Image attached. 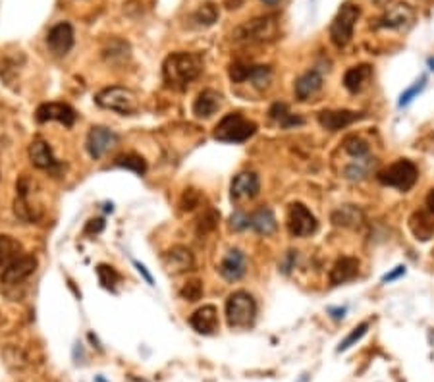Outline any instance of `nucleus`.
<instances>
[{
  "label": "nucleus",
  "mask_w": 434,
  "mask_h": 382,
  "mask_svg": "<svg viewBox=\"0 0 434 382\" xmlns=\"http://www.w3.org/2000/svg\"><path fill=\"white\" fill-rule=\"evenodd\" d=\"M203 56L197 52H172L162 62V79L168 89L185 91L203 74Z\"/></svg>",
  "instance_id": "f257e3e1"
},
{
  "label": "nucleus",
  "mask_w": 434,
  "mask_h": 382,
  "mask_svg": "<svg viewBox=\"0 0 434 382\" xmlns=\"http://www.w3.org/2000/svg\"><path fill=\"white\" fill-rule=\"evenodd\" d=\"M257 133V124L245 118L242 113L226 114L212 131V138L220 143H245Z\"/></svg>",
  "instance_id": "f03ea898"
},
{
  "label": "nucleus",
  "mask_w": 434,
  "mask_h": 382,
  "mask_svg": "<svg viewBox=\"0 0 434 382\" xmlns=\"http://www.w3.org/2000/svg\"><path fill=\"white\" fill-rule=\"evenodd\" d=\"M257 319V301L249 292L237 290L226 299V322L230 329H247Z\"/></svg>",
  "instance_id": "7ed1b4c3"
},
{
  "label": "nucleus",
  "mask_w": 434,
  "mask_h": 382,
  "mask_svg": "<svg viewBox=\"0 0 434 382\" xmlns=\"http://www.w3.org/2000/svg\"><path fill=\"white\" fill-rule=\"evenodd\" d=\"M359 16H361V8L357 4L346 2L340 6L338 14L334 16L332 24H330V41L334 43V47L344 49L349 44Z\"/></svg>",
  "instance_id": "20e7f679"
},
{
  "label": "nucleus",
  "mask_w": 434,
  "mask_h": 382,
  "mask_svg": "<svg viewBox=\"0 0 434 382\" xmlns=\"http://www.w3.org/2000/svg\"><path fill=\"white\" fill-rule=\"evenodd\" d=\"M376 178L382 185L396 188L399 191H409L417 183L419 170H417L415 163H411L408 158H399L390 166H386L384 170H381Z\"/></svg>",
  "instance_id": "39448f33"
},
{
  "label": "nucleus",
  "mask_w": 434,
  "mask_h": 382,
  "mask_svg": "<svg viewBox=\"0 0 434 382\" xmlns=\"http://www.w3.org/2000/svg\"><path fill=\"white\" fill-rule=\"evenodd\" d=\"M278 33V22L274 16H260L245 22L234 31V39L240 43H265Z\"/></svg>",
  "instance_id": "423d86ee"
},
{
  "label": "nucleus",
  "mask_w": 434,
  "mask_h": 382,
  "mask_svg": "<svg viewBox=\"0 0 434 382\" xmlns=\"http://www.w3.org/2000/svg\"><path fill=\"white\" fill-rule=\"evenodd\" d=\"M95 103L101 108L112 110L118 114H133L137 110V99L131 93L130 89L120 85L106 87L103 91H99L95 95Z\"/></svg>",
  "instance_id": "0eeeda50"
},
{
  "label": "nucleus",
  "mask_w": 434,
  "mask_h": 382,
  "mask_svg": "<svg viewBox=\"0 0 434 382\" xmlns=\"http://www.w3.org/2000/svg\"><path fill=\"white\" fill-rule=\"evenodd\" d=\"M287 232L294 238H307L317 232L319 222L303 203H292L287 208Z\"/></svg>",
  "instance_id": "6e6552de"
},
{
  "label": "nucleus",
  "mask_w": 434,
  "mask_h": 382,
  "mask_svg": "<svg viewBox=\"0 0 434 382\" xmlns=\"http://www.w3.org/2000/svg\"><path fill=\"white\" fill-rule=\"evenodd\" d=\"M37 269V257L35 255H27V253H22L17 259H14L12 263H8L6 267H2V274H0V280L8 286H16L19 282H24L27 278L31 276Z\"/></svg>",
  "instance_id": "1a4fd4ad"
},
{
  "label": "nucleus",
  "mask_w": 434,
  "mask_h": 382,
  "mask_svg": "<svg viewBox=\"0 0 434 382\" xmlns=\"http://www.w3.org/2000/svg\"><path fill=\"white\" fill-rule=\"evenodd\" d=\"M118 143V135L114 133L110 128H104V126H93L85 139V149L91 158H101L104 156L110 149Z\"/></svg>",
  "instance_id": "9d476101"
},
{
  "label": "nucleus",
  "mask_w": 434,
  "mask_h": 382,
  "mask_svg": "<svg viewBox=\"0 0 434 382\" xmlns=\"http://www.w3.org/2000/svg\"><path fill=\"white\" fill-rule=\"evenodd\" d=\"M35 120L39 122V124L60 122L66 128H72L76 124V120H78V114L66 103H43L35 110Z\"/></svg>",
  "instance_id": "9b49d317"
},
{
  "label": "nucleus",
  "mask_w": 434,
  "mask_h": 382,
  "mask_svg": "<svg viewBox=\"0 0 434 382\" xmlns=\"http://www.w3.org/2000/svg\"><path fill=\"white\" fill-rule=\"evenodd\" d=\"M76 41V33H74V27L68 22H60L52 27L49 35H47V44H49V51L54 56H66Z\"/></svg>",
  "instance_id": "f8f14e48"
},
{
  "label": "nucleus",
  "mask_w": 434,
  "mask_h": 382,
  "mask_svg": "<svg viewBox=\"0 0 434 382\" xmlns=\"http://www.w3.org/2000/svg\"><path fill=\"white\" fill-rule=\"evenodd\" d=\"M415 12L409 4L398 2L386 8V12L376 19V27H386V29H406L413 24Z\"/></svg>",
  "instance_id": "ddd939ff"
},
{
  "label": "nucleus",
  "mask_w": 434,
  "mask_h": 382,
  "mask_svg": "<svg viewBox=\"0 0 434 382\" xmlns=\"http://www.w3.org/2000/svg\"><path fill=\"white\" fill-rule=\"evenodd\" d=\"M260 182L259 176L255 172H240L232 180V188H230V195L232 201L240 203V201H249L259 195Z\"/></svg>",
  "instance_id": "4468645a"
},
{
  "label": "nucleus",
  "mask_w": 434,
  "mask_h": 382,
  "mask_svg": "<svg viewBox=\"0 0 434 382\" xmlns=\"http://www.w3.org/2000/svg\"><path fill=\"white\" fill-rule=\"evenodd\" d=\"M29 158H31V165L35 168H39V170L54 172V170L62 168V165L56 160V156L52 153L51 145L41 138L31 141V145H29Z\"/></svg>",
  "instance_id": "2eb2a0df"
},
{
  "label": "nucleus",
  "mask_w": 434,
  "mask_h": 382,
  "mask_svg": "<svg viewBox=\"0 0 434 382\" xmlns=\"http://www.w3.org/2000/svg\"><path fill=\"white\" fill-rule=\"evenodd\" d=\"M218 272L228 282L242 280L245 276V272H247V257H245V253L242 249H230V251L226 253L222 263H220Z\"/></svg>",
  "instance_id": "dca6fc26"
},
{
  "label": "nucleus",
  "mask_w": 434,
  "mask_h": 382,
  "mask_svg": "<svg viewBox=\"0 0 434 382\" xmlns=\"http://www.w3.org/2000/svg\"><path fill=\"white\" fill-rule=\"evenodd\" d=\"M191 329L197 334L210 336L218 330V309L215 305H203L190 317Z\"/></svg>",
  "instance_id": "f3484780"
},
{
  "label": "nucleus",
  "mask_w": 434,
  "mask_h": 382,
  "mask_svg": "<svg viewBox=\"0 0 434 382\" xmlns=\"http://www.w3.org/2000/svg\"><path fill=\"white\" fill-rule=\"evenodd\" d=\"M319 124H321L324 130L328 131H338V130H344L347 126H351L353 122H357L361 118V114L356 113V110H346V108H342V110H322L319 113Z\"/></svg>",
  "instance_id": "a211bd4d"
},
{
  "label": "nucleus",
  "mask_w": 434,
  "mask_h": 382,
  "mask_svg": "<svg viewBox=\"0 0 434 382\" xmlns=\"http://www.w3.org/2000/svg\"><path fill=\"white\" fill-rule=\"evenodd\" d=\"M322 89V74L319 69H309L305 72L303 76L295 79L294 93L297 101H309L311 97H315Z\"/></svg>",
  "instance_id": "6ab92c4d"
},
{
  "label": "nucleus",
  "mask_w": 434,
  "mask_h": 382,
  "mask_svg": "<svg viewBox=\"0 0 434 382\" xmlns=\"http://www.w3.org/2000/svg\"><path fill=\"white\" fill-rule=\"evenodd\" d=\"M193 265H195L193 253L187 247H183V245H174L170 251L165 253V267L172 274L187 272V270L193 269Z\"/></svg>",
  "instance_id": "aec40b11"
},
{
  "label": "nucleus",
  "mask_w": 434,
  "mask_h": 382,
  "mask_svg": "<svg viewBox=\"0 0 434 382\" xmlns=\"http://www.w3.org/2000/svg\"><path fill=\"white\" fill-rule=\"evenodd\" d=\"M357 274H359V259H356V257H340L330 270V284L342 286L346 282L356 280Z\"/></svg>",
  "instance_id": "412c9836"
},
{
  "label": "nucleus",
  "mask_w": 434,
  "mask_h": 382,
  "mask_svg": "<svg viewBox=\"0 0 434 382\" xmlns=\"http://www.w3.org/2000/svg\"><path fill=\"white\" fill-rule=\"evenodd\" d=\"M220 106H222V93L215 89H203L193 101V114L197 118H210L212 114L218 113Z\"/></svg>",
  "instance_id": "4be33fe9"
},
{
  "label": "nucleus",
  "mask_w": 434,
  "mask_h": 382,
  "mask_svg": "<svg viewBox=\"0 0 434 382\" xmlns=\"http://www.w3.org/2000/svg\"><path fill=\"white\" fill-rule=\"evenodd\" d=\"M409 230L421 242L431 240L434 234V213H431L428 208L415 210L411 215V218H409Z\"/></svg>",
  "instance_id": "5701e85b"
},
{
  "label": "nucleus",
  "mask_w": 434,
  "mask_h": 382,
  "mask_svg": "<svg viewBox=\"0 0 434 382\" xmlns=\"http://www.w3.org/2000/svg\"><path fill=\"white\" fill-rule=\"evenodd\" d=\"M371 78H373V68L369 64H357L344 74V87L349 93H361Z\"/></svg>",
  "instance_id": "b1692460"
},
{
  "label": "nucleus",
  "mask_w": 434,
  "mask_h": 382,
  "mask_svg": "<svg viewBox=\"0 0 434 382\" xmlns=\"http://www.w3.org/2000/svg\"><path fill=\"white\" fill-rule=\"evenodd\" d=\"M276 217L272 213V208L260 207L249 215V228L255 230L260 235H272L276 232Z\"/></svg>",
  "instance_id": "393cba45"
},
{
  "label": "nucleus",
  "mask_w": 434,
  "mask_h": 382,
  "mask_svg": "<svg viewBox=\"0 0 434 382\" xmlns=\"http://www.w3.org/2000/svg\"><path fill=\"white\" fill-rule=\"evenodd\" d=\"M269 116L272 120L276 122L280 128H294V126H303L305 120L301 116H297V114L290 113V108H287L286 103H274L270 106L269 110Z\"/></svg>",
  "instance_id": "a878e982"
},
{
  "label": "nucleus",
  "mask_w": 434,
  "mask_h": 382,
  "mask_svg": "<svg viewBox=\"0 0 434 382\" xmlns=\"http://www.w3.org/2000/svg\"><path fill=\"white\" fill-rule=\"evenodd\" d=\"M19 255H22V243L10 235H0V267H6Z\"/></svg>",
  "instance_id": "bb28decb"
},
{
  "label": "nucleus",
  "mask_w": 434,
  "mask_h": 382,
  "mask_svg": "<svg viewBox=\"0 0 434 382\" xmlns=\"http://www.w3.org/2000/svg\"><path fill=\"white\" fill-rule=\"evenodd\" d=\"M114 166L131 170V172H135L137 176H143V174L147 172V163H145V158L141 155H135V153H126V155L116 156Z\"/></svg>",
  "instance_id": "cd10ccee"
},
{
  "label": "nucleus",
  "mask_w": 434,
  "mask_h": 382,
  "mask_svg": "<svg viewBox=\"0 0 434 382\" xmlns=\"http://www.w3.org/2000/svg\"><path fill=\"white\" fill-rule=\"evenodd\" d=\"M361 218H363L361 210L356 207H351V205L342 207L340 210H336V213L332 215L334 224H338V226H359Z\"/></svg>",
  "instance_id": "c85d7f7f"
},
{
  "label": "nucleus",
  "mask_w": 434,
  "mask_h": 382,
  "mask_svg": "<svg viewBox=\"0 0 434 382\" xmlns=\"http://www.w3.org/2000/svg\"><path fill=\"white\" fill-rule=\"evenodd\" d=\"M97 276H99V282H101V286L106 288V290H110L114 292L116 290V284L120 282V274H118V270L110 267V265H99L97 267Z\"/></svg>",
  "instance_id": "c756f323"
},
{
  "label": "nucleus",
  "mask_w": 434,
  "mask_h": 382,
  "mask_svg": "<svg viewBox=\"0 0 434 382\" xmlns=\"http://www.w3.org/2000/svg\"><path fill=\"white\" fill-rule=\"evenodd\" d=\"M342 145H344V151L347 155L353 156V158H367V155H369V145L357 135H347Z\"/></svg>",
  "instance_id": "7c9ffc66"
},
{
  "label": "nucleus",
  "mask_w": 434,
  "mask_h": 382,
  "mask_svg": "<svg viewBox=\"0 0 434 382\" xmlns=\"http://www.w3.org/2000/svg\"><path fill=\"white\" fill-rule=\"evenodd\" d=\"M218 6L217 4H212V2H207V4H203V6H199V10L193 14V19L199 24V26L203 27H208V26H212L215 22L218 19Z\"/></svg>",
  "instance_id": "2f4dec72"
},
{
  "label": "nucleus",
  "mask_w": 434,
  "mask_h": 382,
  "mask_svg": "<svg viewBox=\"0 0 434 382\" xmlns=\"http://www.w3.org/2000/svg\"><path fill=\"white\" fill-rule=\"evenodd\" d=\"M255 66L253 64H247V62H234L230 66V79L234 83H243V81H249L251 79V74Z\"/></svg>",
  "instance_id": "473e14b6"
},
{
  "label": "nucleus",
  "mask_w": 434,
  "mask_h": 382,
  "mask_svg": "<svg viewBox=\"0 0 434 382\" xmlns=\"http://www.w3.org/2000/svg\"><path fill=\"white\" fill-rule=\"evenodd\" d=\"M180 295H182L185 301H191V304L199 301L201 297H203V282L197 280V278H193L190 282H185L182 290H180Z\"/></svg>",
  "instance_id": "72a5a7b5"
},
{
  "label": "nucleus",
  "mask_w": 434,
  "mask_h": 382,
  "mask_svg": "<svg viewBox=\"0 0 434 382\" xmlns=\"http://www.w3.org/2000/svg\"><path fill=\"white\" fill-rule=\"evenodd\" d=\"M425 83H426V78H425V76H423V78H421V79H417L415 83L409 87V89H406V91L401 93V97H399V101H398L399 108L408 106V104L411 103V101H413V99H415V97L419 95V93H421L423 89H425Z\"/></svg>",
  "instance_id": "f704fd0d"
},
{
  "label": "nucleus",
  "mask_w": 434,
  "mask_h": 382,
  "mask_svg": "<svg viewBox=\"0 0 434 382\" xmlns=\"http://www.w3.org/2000/svg\"><path fill=\"white\" fill-rule=\"evenodd\" d=\"M367 330H369V322H361L359 326H356V329L351 330V334H349L344 342H340L338 351H346V349H349L353 344H357V342H359V340L363 338L365 334H367Z\"/></svg>",
  "instance_id": "c9c22d12"
},
{
  "label": "nucleus",
  "mask_w": 434,
  "mask_h": 382,
  "mask_svg": "<svg viewBox=\"0 0 434 382\" xmlns=\"http://www.w3.org/2000/svg\"><path fill=\"white\" fill-rule=\"evenodd\" d=\"M230 228L235 230V232H242V230H247L249 228V215L247 213H235L230 218Z\"/></svg>",
  "instance_id": "e433bc0d"
},
{
  "label": "nucleus",
  "mask_w": 434,
  "mask_h": 382,
  "mask_svg": "<svg viewBox=\"0 0 434 382\" xmlns=\"http://www.w3.org/2000/svg\"><path fill=\"white\" fill-rule=\"evenodd\" d=\"M199 201H201V195L197 193L195 190H187L185 193H183V199H182V207L185 208V210H191V208H195L197 205H199Z\"/></svg>",
  "instance_id": "4c0bfd02"
},
{
  "label": "nucleus",
  "mask_w": 434,
  "mask_h": 382,
  "mask_svg": "<svg viewBox=\"0 0 434 382\" xmlns=\"http://www.w3.org/2000/svg\"><path fill=\"white\" fill-rule=\"evenodd\" d=\"M104 230V220L103 218H91L89 222H87L85 230H83V234L85 235H93V234H101Z\"/></svg>",
  "instance_id": "58836bf2"
},
{
  "label": "nucleus",
  "mask_w": 434,
  "mask_h": 382,
  "mask_svg": "<svg viewBox=\"0 0 434 382\" xmlns=\"http://www.w3.org/2000/svg\"><path fill=\"white\" fill-rule=\"evenodd\" d=\"M218 222V217H217V213H208L207 217H203L201 218V228H203V232H208V230H212L215 226H217Z\"/></svg>",
  "instance_id": "ea45409f"
},
{
  "label": "nucleus",
  "mask_w": 434,
  "mask_h": 382,
  "mask_svg": "<svg viewBox=\"0 0 434 382\" xmlns=\"http://www.w3.org/2000/svg\"><path fill=\"white\" fill-rule=\"evenodd\" d=\"M133 267L137 269V272H139V274H141V276L145 278V282H147V284H151V286L155 284V280H153V276H151V272H149L147 267H145L143 263H139V260H133Z\"/></svg>",
  "instance_id": "a19ab883"
},
{
  "label": "nucleus",
  "mask_w": 434,
  "mask_h": 382,
  "mask_svg": "<svg viewBox=\"0 0 434 382\" xmlns=\"http://www.w3.org/2000/svg\"><path fill=\"white\" fill-rule=\"evenodd\" d=\"M403 274H406V267H403V265H399V267H396V269L392 270V272L384 274V276H382V282H392V280H396V278L403 276Z\"/></svg>",
  "instance_id": "79ce46f5"
},
{
  "label": "nucleus",
  "mask_w": 434,
  "mask_h": 382,
  "mask_svg": "<svg viewBox=\"0 0 434 382\" xmlns=\"http://www.w3.org/2000/svg\"><path fill=\"white\" fill-rule=\"evenodd\" d=\"M426 208L434 213V190H431V193L426 195Z\"/></svg>",
  "instance_id": "37998d69"
},
{
  "label": "nucleus",
  "mask_w": 434,
  "mask_h": 382,
  "mask_svg": "<svg viewBox=\"0 0 434 382\" xmlns=\"http://www.w3.org/2000/svg\"><path fill=\"white\" fill-rule=\"evenodd\" d=\"M330 313H336L334 317H336V319H340V317H344L346 309H344V307H342V309H330Z\"/></svg>",
  "instance_id": "c03bdc74"
},
{
  "label": "nucleus",
  "mask_w": 434,
  "mask_h": 382,
  "mask_svg": "<svg viewBox=\"0 0 434 382\" xmlns=\"http://www.w3.org/2000/svg\"><path fill=\"white\" fill-rule=\"evenodd\" d=\"M262 2H265L267 6H276V4H278V2H280V0H262Z\"/></svg>",
  "instance_id": "a18cd8bd"
}]
</instances>
